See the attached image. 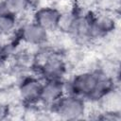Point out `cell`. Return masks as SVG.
<instances>
[{"mask_svg": "<svg viewBox=\"0 0 121 121\" xmlns=\"http://www.w3.org/2000/svg\"><path fill=\"white\" fill-rule=\"evenodd\" d=\"M112 79L101 71H85L74 76L68 82L69 92L82 98L98 100L113 90Z\"/></svg>", "mask_w": 121, "mask_h": 121, "instance_id": "6da1fadb", "label": "cell"}, {"mask_svg": "<svg viewBox=\"0 0 121 121\" xmlns=\"http://www.w3.org/2000/svg\"><path fill=\"white\" fill-rule=\"evenodd\" d=\"M85 102L82 97L75 95H62L54 105L53 111L63 119H79L85 113Z\"/></svg>", "mask_w": 121, "mask_h": 121, "instance_id": "7a4b0ae2", "label": "cell"}, {"mask_svg": "<svg viewBox=\"0 0 121 121\" xmlns=\"http://www.w3.org/2000/svg\"><path fill=\"white\" fill-rule=\"evenodd\" d=\"M41 75L45 79H61L67 68L66 62L58 53H47L39 64Z\"/></svg>", "mask_w": 121, "mask_h": 121, "instance_id": "3957f363", "label": "cell"}, {"mask_svg": "<svg viewBox=\"0 0 121 121\" xmlns=\"http://www.w3.org/2000/svg\"><path fill=\"white\" fill-rule=\"evenodd\" d=\"M20 39L29 45H42L49 38V32L35 22L23 25L19 30Z\"/></svg>", "mask_w": 121, "mask_h": 121, "instance_id": "277c9868", "label": "cell"}, {"mask_svg": "<svg viewBox=\"0 0 121 121\" xmlns=\"http://www.w3.org/2000/svg\"><path fill=\"white\" fill-rule=\"evenodd\" d=\"M61 15V11L57 8L45 6L38 9L34 12L33 22L49 32L58 28Z\"/></svg>", "mask_w": 121, "mask_h": 121, "instance_id": "5b68a950", "label": "cell"}, {"mask_svg": "<svg viewBox=\"0 0 121 121\" xmlns=\"http://www.w3.org/2000/svg\"><path fill=\"white\" fill-rule=\"evenodd\" d=\"M64 95V83L61 79H45L43 83L39 101L48 106H53Z\"/></svg>", "mask_w": 121, "mask_h": 121, "instance_id": "8992f818", "label": "cell"}, {"mask_svg": "<svg viewBox=\"0 0 121 121\" xmlns=\"http://www.w3.org/2000/svg\"><path fill=\"white\" fill-rule=\"evenodd\" d=\"M43 87V82L35 77L25 78L19 85V95L26 103H34L39 101Z\"/></svg>", "mask_w": 121, "mask_h": 121, "instance_id": "52a82bcc", "label": "cell"}, {"mask_svg": "<svg viewBox=\"0 0 121 121\" xmlns=\"http://www.w3.org/2000/svg\"><path fill=\"white\" fill-rule=\"evenodd\" d=\"M17 16L9 12L0 15V35H8L13 32L17 26Z\"/></svg>", "mask_w": 121, "mask_h": 121, "instance_id": "ba28073f", "label": "cell"}, {"mask_svg": "<svg viewBox=\"0 0 121 121\" xmlns=\"http://www.w3.org/2000/svg\"><path fill=\"white\" fill-rule=\"evenodd\" d=\"M3 2L8 12L18 16L27 10L31 0H3Z\"/></svg>", "mask_w": 121, "mask_h": 121, "instance_id": "9c48e42d", "label": "cell"}, {"mask_svg": "<svg viewBox=\"0 0 121 121\" xmlns=\"http://www.w3.org/2000/svg\"><path fill=\"white\" fill-rule=\"evenodd\" d=\"M8 68V61L6 56L3 53H0V77L4 76Z\"/></svg>", "mask_w": 121, "mask_h": 121, "instance_id": "30bf717a", "label": "cell"}, {"mask_svg": "<svg viewBox=\"0 0 121 121\" xmlns=\"http://www.w3.org/2000/svg\"><path fill=\"white\" fill-rule=\"evenodd\" d=\"M5 12H8V11H7L6 8H5L4 2H3V0H2V1H0V15H2V14L5 13Z\"/></svg>", "mask_w": 121, "mask_h": 121, "instance_id": "8fae6325", "label": "cell"}]
</instances>
